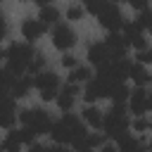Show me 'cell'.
<instances>
[{
	"mask_svg": "<svg viewBox=\"0 0 152 152\" xmlns=\"http://www.w3.org/2000/svg\"><path fill=\"white\" fill-rule=\"evenodd\" d=\"M131 78H133V83L135 86H147L150 81H152V76H150V71L145 69V64H133L131 66Z\"/></svg>",
	"mask_w": 152,
	"mask_h": 152,
	"instance_id": "18",
	"label": "cell"
},
{
	"mask_svg": "<svg viewBox=\"0 0 152 152\" xmlns=\"http://www.w3.org/2000/svg\"><path fill=\"white\" fill-rule=\"evenodd\" d=\"M38 19H40V21H45V24H57V21H59V10H57V7L45 5V7H40Z\"/></svg>",
	"mask_w": 152,
	"mask_h": 152,
	"instance_id": "22",
	"label": "cell"
},
{
	"mask_svg": "<svg viewBox=\"0 0 152 152\" xmlns=\"http://www.w3.org/2000/svg\"><path fill=\"white\" fill-rule=\"evenodd\" d=\"M33 2H38V5H40V7H45V5H48V2H50V0H33Z\"/></svg>",
	"mask_w": 152,
	"mask_h": 152,
	"instance_id": "39",
	"label": "cell"
},
{
	"mask_svg": "<svg viewBox=\"0 0 152 152\" xmlns=\"http://www.w3.org/2000/svg\"><path fill=\"white\" fill-rule=\"evenodd\" d=\"M138 21H140V26H142L145 31H150V33H152V10H140Z\"/></svg>",
	"mask_w": 152,
	"mask_h": 152,
	"instance_id": "25",
	"label": "cell"
},
{
	"mask_svg": "<svg viewBox=\"0 0 152 152\" xmlns=\"http://www.w3.org/2000/svg\"><path fill=\"white\" fill-rule=\"evenodd\" d=\"M128 126H131V121H128V116H126L124 102H114L112 109H109L107 116H104V133H107L112 140L119 142L121 138L128 135Z\"/></svg>",
	"mask_w": 152,
	"mask_h": 152,
	"instance_id": "3",
	"label": "cell"
},
{
	"mask_svg": "<svg viewBox=\"0 0 152 152\" xmlns=\"http://www.w3.org/2000/svg\"><path fill=\"white\" fill-rule=\"evenodd\" d=\"M116 150H119V152H142V150H145V142H142L140 138L126 135V138L119 140V147H116Z\"/></svg>",
	"mask_w": 152,
	"mask_h": 152,
	"instance_id": "17",
	"label": "cell"
},
{
	"mask_svg": "<svg viewBox=\"0 0 152 152\" xmlns=\"http://www.w3.org/2000/svg\"><path fill=\"white\" fill-rule=\"evenodd\" d=\"M57 95H59V93H57V90H43V93H40V97H43V100H45V102H50V100H55V97H57Z\"/></svg>",
	"mask_w": 152,
	"mask_h": 152,
	"instance_id": "34",
	"label": "cell"
},
{
	"mask_svg": "<svg viewBox=\"0 0 152 152\" xmlns=\"http://www.w3.org/2000/svg\"><path fill=\"white\" fill-rule=\"evenodd\" d=\"M150 152H152V142H150Z\"/></svg>",
	"mask_w": 152,
	"mask_h": 152,
	"instance_id": "41",
	"label": "cell"
},
{
	"mask_svg": "<svg viewBox=\"0 0 152 152\" xmlns=\"http://www.w3.org/2000/svg\"><path fill=\"white\" fill-rule=\"evenodd\" d=\"M19 147H21V140L14 135V131H10L7 138L2 140V152H19Z\"/></svg>",
	"mask_w": 152,
	"mask_h": 152,
	"instance_id": "24",
	"label": "cell"
},
{
	"mask_svg": "<svg viewBox=\"0 0 152 152\" xmlns=\"http://www.w3.org/2000/svg\"><path fill=\"white\" fill-rule=\"evenodd\" d=\"M90 69L88 66H76V69H71V74H69V83H88L90 81Z\"/></svg>",
	"mask_w": 152,
	"mask_h": 152,
	"instance_id": "21",
	"label": "cell"
},
{
	"mask_svg": "<svg viewBox=\"0 0 152 152\" xmlns=\"http://www.w3.org/2000/svg\"><path fill=\"white\" fill-rule=\"evenodd\" d=\"M74 43H76V36H74L71 26H66V24H57L55 31H52V45H55L57 50H69Z\"/></svg>",
	"mask_w": 152,
	"mask_h": 152,
	"instance_id": "9",
	"label": "cell"
},
{
	"mask_svg": "<svg viewBox=\"0 0 152 152\" xmlns=\"http://www.w3.org/2000/svg\"><path fill=\"white\" fill-rule=\"evenodd\" d=\"M138 62H140V64H152V50H147V48L140 50V52H138Z\"/></svg>",
	"mask_w": 152,
	"mask_h": 152,
	"instance_id": "30",
	"label": "cell"
},
{
	"mask_svg": "<svg viewBox=\"0 0 152 152\" xmlns=\"http://www.w3.org/2000/svg\"><path fill=\"white\" fill-rule=\"evenodd\" d=\"M104 43H107V48L112 50L114 59H124V57H126V52H128V40H126L124 36H119L116 31H112Z\"/></svg>",
	"mask_w": 152,
	"mask_h": 152,
	"instance_id": "13",
	"label": "cell"
},
{
	"mask_svg": "<svg viewBox=\"0 0 152 152\" xmlns=\"http://www.w3.org/2000/svg\"><path fill=\"white\" fill-rule=\"evenodd\" d=\"M74 147H76V152H95V147H90L86 140H81V142H78V145H74Z\"/></svg>",
	"mask_w": 152,
	"mask_h": 152,
	"instance_id": "33",
	"label": "cell"
},
{
	"mask_svg": "<svg viewBox=\"0 0 152 152\" xmlns=\"http://www.w3.org/2000/svg\"><path fill=\"white\" fill-rule=\"evenodd\" d=\"M133 128H135V131H147V128H150V121L142 119V116H138V119L133 121Z\"/></svg>",
	"mask_w": 152,
	"mask_h": 152,
	"instance_id": "31",
	"label": "cell"
},
{
	"mask_svg": "<svg viewBox=\"0 0 152 152\" xmlns=\"http://www.w3.org/2000/svg\"><path fill=\"white\" fill-rule=\"evenodd\" d=\"M28 152H48V147H43L40 142H33V145H28Z\"/></svg>",
	"mask_w": 152,
	"mask_h": 152,
	"instance_id": "35",
	"label": "cell"
},
{
	"mask_svg": "<svg viewBox=\"0 0 152 152\" xmlns=\"http://www.w3.org/2000/svg\"><path fill=\"white\" fill-rule=\"evenodd\" d=\"M97 19H100V24H102L104 28H109V31H116V28L124 26V17H121V10L116 7V2H104L102 10L97 12Z\"/></svg>",
	"mask_w": 152,
	"mask_h": 152,
	"instance_id": "6",
	"label": "cell"
},
{
	"mask_svg": "<svg viewBox=\"0 0 152 152\" xmlns=\"http://www.w3.org/2000/svg\"><path fill=\"white\" fill-rule=\"evenodd\" d=\"M48 152H71V150H66V147H62L59 142H55L52 147H48Z\"/></svg>",
	"mask_w": 152,
	"mask_h": 152,
	"instance_id": "37",
	"label": "cell"
},
{
	"mask_svg": "<svg viewBox=\"0 0 152 152\" xmlns=\"http://www.w3.org/2000/svg\"><path fill=\"white\" fill-rule=\"evenodd\" d=\"M62 64H64L66 69H76V66H78V64H76V57H74V55H64V57H62Z\"/></svg>",
	"mask_w": 152,
	"mask_h": 152,
	"instance_id": "32",
	"label": "cell"
},
{
	"mask_svg": "<svg viewBox=\"0 0 152 152\" xmlns=\"http://www.w3.org/2000/svg\"><path fill=\"white\" fill-rule=\"evenodd\" d=\"M104 2H107V0H83V7H86L90 14H95V17H97V12L102 10V5H104Z\"/></svg>",
	"mask_w": 152,
	"mask_h": 152,
	"instance_id": "27",
	"label": "cell"
},
{
	"mask_svg": "<svg viewBox=\"0 0 152 152\" xmlns=\"http://www.w3.org/2000/svg\"><path fill=\"white\" fill-rule=\"evenodd\" d=\"M83 140H86V142H88L90 147H100V145L104 142V138H102L100 133H88V135H86Z\"/></svg>",
	"mask_w": 152,
	"mask_h": 152,
	"instance_id": "28",
	"label": "cell"
},
{
	"mask_svg": "<svg viewBox=\"0 0 152 152\" xmlns=\"http://www.w3.org/2000/svg\"><path fill=\"white\" fill-rule=\"evenodd\" d=\"M76 95H78V83H66L59 90V95H57V107L64 109V112H69L71 104H74V100H76Z\"/></svg>",
	"mask_w": 152,
	"mask_h": 152,
	"instance_id": "14",
	"label": "cell"
},
{
	"mask_svg": "<svg viewBox=\"0 0 152 152\" xmlns=\"http://www.w3.org/2000/svg\"><path fill=\"white\" fill-rule=\"evenodd\" d=\"M45 21H40V19H26L24 24H21V36L28 40V43H33V40H38L43 33H45Z\"/></svg>",
	"mask_w": 152,
	"mask_h": 152,
	"instance_id": "12",
	"label": "cell"
},
{
	"mask_svg": "<svg viewBox=\"0 0 152 152\" xmlns=\"http://www.w3.org/2000/svg\"><path fill=\"white\" fill-rule=\"evenodd\" d=\"M124 38H126L128 45H133L138 52L145 50V38H142V26H140V21H128V24H124Z\"/></svg>",
	"mask_w": 152,
	"mask_h": 152,
	"instance_id": "10",
	"label": "cell"
},
{
	"mask_svg": "<svg viewBox=\"0 0 152 152\" xmlns=\"http://www.w3.org/2000/svg\"><path fill=\"white\" fill-rule=\"evenodd\" d=\"M114 2H124V0H114ZM126 2H128V0H126Z\"/></svg>",
	"mask_w": 152,
	"mask_h": 152,
	"instance_id": "40",
	"label": "cell"
},
{
	"mask_svg": "<svg viewBox=\"0 0 152 152\" xmlns=\"http://www.w3.org/2000/svg\"><path fill=\"white\" fill-rule=\"evenodd\" d=\"M83 121H86L88 126H93V128L104 126V116H102V112H100L97 107H86V109H83Z\"/></svg>",
	"mask_w": 152,
	"mask_h": 152,
	"instance_id": "20",
	"label": "cell"
},
{
	"mask_svg": "<svg viewBox=\"0 0 152 152\" xmlns=\"http://www.w3.org/2000/svg\"><path fill=\"white\" fill-rule=\"evenodd\" d=\"M131 112L135 116H142L147 109H152V93L145 90V86H138L133 93H131Z\"/></svg>",
	"mask_w": 152,
	"mask_h": 152,
	"instance_id": "7",
	"label": "cell"
},
{
	"mask_svg": "<svg viewBox=\"0 0 152 152\" xmlns=\"http://www.w3.org/2000/svg\"><path fill=\"white\" fill-rule=\"evenodd\" d=\"M33 57H36V50H33L28 43H12V45L5 50L7 69L14 71L17 76H24V71H28Z\"/></svg>",
	"mask_w": 152,
	"mask_h": 152,
	"instance_id": "2",
	"label": "cell"
},
{
	"mask_svg": "<svg viewBox=\"0 0 152 152\" xmlns=\"http://www.w3.org/2000/svg\"><path fill=\"white\" fill-rule=\"evenodd\" d=\"M66 17H69L71 21H78V19L83 17V7H78V5H71V7L66 10Z\"/></svg>",
	"mask_w": 152,
	"mask_h": 152,
	"instance_id": "29",
	"label": "cell"
},
{
	"mask_svg": "<svg viewBox=\"0 0 152 152\" xmlns=\"http://www.w3.org/2000/svg\"><path fill=\"white\" fill-rule=\"evenodd\" d=\"M100 152H119V150H114V147H112V145H104V147H102V150H100Z\"/></svg>",
	"mask_w": 152,
	"mask_h": 152,
	"instance_id": "38",
	"label": "cell"
},
{
	"mask_svg": "<svg viewBox=\"0 0 152 152\" xmlns=\"http://www.w3.org/2000/svg\"><path fill=\"white\" fill-rule=\"evenodd\" d=\"M14 119H17V107H14V97H5L2 100V116H0V124L5 126V128H12V124H14Z\"/></svg>",
	"mask_w": 152,
	"mask_h": 152,
	"instance_id": "16",
	"label": "cell"
},
{
	"mask_svg": "<svg viewBox=\"0 0 152 152\" xmlns=\"http://www.w3.org/2000/svg\"><path fill=\"white\" fill-rule=\"evenodd\" d=\"M135 10H145V5H147V0H128Z\"/></svg>",
	"mask_w": 152,
	"mask_h": 152,
	"instance_id": "36",
	"label": "cell"
},
{
	"mask_svg": "<svg viewBox=\"0 0 152 152\" xmlns=\"http://www.w3.org/2000/svg\"><path fill=\"white\" fill-rule=\"evenodd\" d=\"M43 66H45V57H43L40 52H36V57H33V62H31V66H28V74H40Z\"/></svg>",
	"mask_w": 152,
	"mask_h": 152,
	"instance_id": "26",
	"label": "cell"
},
{
	"mask_svg": "<svg viewBox=\"0 0 152 152\" xmlns=\"http://www.w3.org/2000/svg\"><path fill=\"white\" fill-rule=\"evenodd\" d=\"M19 121H21V126L33 128L38 135L52 131V121H50L48 112H43V109H24V112H19Z\"/></svg>",
	"mask_w": 152,
	"mask_h": 152,
	"instance_id": "5",
	"label": "cell"
},
{
	"mask_svg": "<svg viewBox=\"0 0 152 152\" xmlns=\"http://www.w3.org/2000/svg\"><path fill=\"white\" fill-rule=\"evenodd\" d=\"M109 97L114 102H124L126 97H131V90L126 88V83H112V90H109Z\"/></svg>",
	"mask_w": 152,
	"mask_h": 152,
	"instance_id": "23",
	"label": "cell"
},
{
	"mask_svg": "<svg viewBox=\"0 0 152 152\" xmlns=\"http://www.w3.org/2000/svg\"><path fill=\"white\" fill-rule=\"evenodd\" d=\"M109 90H112V83L97 76V78H90V81L86 83V93H83V97H86V102H95V100L109 97Z\"/></svg>",
	"mask_w": 152,
	"mask_h": 152,
	"instance_id": "8",
	"label": "cell"
},
{
	"mask_svg": "<svg viewBox=\"0 0 152 152\" xmlns=\"http://www.w3.org/2000/svg\"><path fill=\"white\" fill-rule=\"evenodd\" d=\"M131 62L128 59H112L102 66H97V76L109 81V83H124V78L131 76Z\"/></svg>",
	"mask_w": 152,
	"mask_h": 152,
	"instance_id": "4",
	"label": "cell"
},
{
	"mask_svg": "<svg viewBox=\"0 0 152 152\" xmlns=\"http://www.w3.org/2000/svg\"><path fill=\"white\" fill-rule=\"evenodd\" d=\"M31 86H33V81H31L28 76H17L14 86L10 88V90H12V97H26L28 90H31Z\"/></svg>",
	"mask_w": 152,
	"mask_h": 152,
	"instance_id": "19",
	"label": "cell"
},
{
	"mask_svg": "<svg viewBox=\"0 0 152 152\" xmlns=\"http://www.w3.org/2000/svg\"><path fill=\"white\" fill-rule=\"evenodd\" d=\"M33 86H36L40 93H43V90H57L59 78H57V74H52V71H40V74H36Z\"/></svg>",
	"mask_w": 152,
	"mask_h": 152,
	"instance_id": "15",
	"label": "cell"
},
{
	"mask_svg": "<svg viewBox=\"0 0 152 152\" xmlns=\"http://www.w3.org/2000/svg\"><path fill=\"white\" fill-rule=\"evenodd\" d=\"M50 135H52V138H55V142H59V145H66V142L78 145L88 133H86L83 121H78L74 114H64L59 121H55V124H52Z\"/></svg>",
	"mask_w": 152,
	"mask_h": 152,
	"instance_id": "1",
	"label": "cell"
},
{
	"mask_svg": "<svg viewBox=\"0 0 152 152\" xmlns=\"http://www.w3.org/2000/svg\"><path fill=\"white\" fill-rule=\"evenodd\" d=\"M112 59H114V55H112V50L107 48V43H93V45L88 48V62H90V64L102 66V64H107V62H112Z\"/></svg>",
	"mask_w": 152,
	"mask_h": 152,
	"instance_id": "11",
	"label": "cell"
}]
</instances>
